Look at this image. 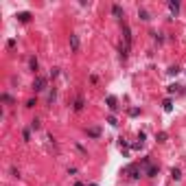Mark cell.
Listing matches in <instances>:
<instances>
[{
  "instance_id": "1",
  "label": "cell",
  "mask_w": 186,
  "mask_h": 186,
  "mask_svg": "<svg viewBox=\"0 0 186 186\" xmlns=\"http://www.w3.org/2000/svg\"><path fill=\"white\" fill-rule=\"evenodd\" d=\"M125 173H129V178H132V180H138V178H140V175H142L145 171L140 169V166H136V164H129L127 169H125Z\"/></svg>"
},
{
  "instance_id": "2",
  "label": "cell",
  "mask_w": 186,
  "mask_h": 186,
  "mask_svg": "<svg viewBox=\"0 0 186 186\" xmlns=\"http://www.w3.org/2000/svg\"><path fill=\"white\" fill-rule=\"evenodd\" d=\"M46 83H48V79H46V77H35V81H33V92H44L46 90Z\"/></svg>"
},
{
  "instance_id": "3",
  "label": "cell",
  "mask_w": 186,
  "mask_h": 186,
  "mask_svg": "<svg viewBox=\"0 0 186 186\" xmlns=\"http://www.w3.org/2000/svg\"><path fill=\"white\" fill-rule=\"evenodd\" d=\"M158 173H160V166H158V164H149L147 169H145V175H147V178H155Z\"/></svg>"
},
{
  "instance_id": "4",
  "label": "cell",
  "mask_w": 186,
  "mask_h": 186,
  "mask_svg": "<svg viewBox=\"0 0 186 186\" xmlns=\"http://www.w3.org/2000/svg\"><path fill=\"white\" fill-rule=\"evenodd\" d=\"M79 46H81L79 35H70V48H72V53H77V51H79Z\"/></svg>"
},
{
  "instance_id": "5",
  "label": "cell",
  "mask_w": 186,
  "mask_h": 186,
  "mask_svg": "<svg viewBox=\"0 0 186 186\" xmlns=\"http://www.w3.org/2000/svg\"><path fill=\"white\" fill-rule=\"evenodd\" d=\"M123 35H125V46L132 44V31H129V26L123 22Z\"/></svg>"
},
{
  "instance_id": "6",
  "label": "cell",
  "mask_w": 186,
  "mask_h": 186,
  "mask_svg": "<svg viewBox=\"0 0 186 186\" xmlns=\"http://www.w3.org/2000/svg\"><path fill=\"white\" fill-rule=\"evenodd\" d=\"M169 9H171L173 15H178L180 13V2H178V0H169Z\"/></svg>"
},
{
  "instance_id": "7",
  "label": "cell",
  "mask_w": 186,
  "mask_h": 186,
  "mask_svg": "<svg viewBox=\"0 0 186 186\" xmlns=\"http://www.w3.org/2000/svg\"><path fill=\"white\" fill-rule=\"evenodd\" d=\"M112 15H114V18H123V7H120V5H112Z\"/></svg>"
},
{
  "instance_id": "8",
  "label": "cell",
  "mask_w": 186,
  "mask_h": 186,
  "mask_svg": "<svg viewBox=\"0 0 186 186\" xmlns=\"http://www.w3.org/2000/svg\"><path fill=\"white\" fill-rule=\"evenodd\" d=\"M138 18H140V20H145V22H149V20H151V15H149V11H147V9H140V11H138Z\"/></svg>"
},
{
  "instance_id": "9",
  "label": "cell",
  "mask_w": 186,
  "mask_h": 186,
  "mask_svg": "<svg viewBox=\"0 0 186 186\" xmlns=\"http://www.w3.org/2000/svg\"><path fill=\"white\" fill-rule=\"evenodd\" d=\"M107 107H109L112 112H116V109H118V105H116V99H114V96H107Z\"/></svg>"
},
{
  "instance_id": "10",
  "label": "cell",
  "mask_w": 186,
  "mask_h": 186,
  "mask_svg": "<svg viewBox=\"0 0 186 186\" xmlns=\"http://www.w3.org/2000/svg\"><path fill=\"white\" fill-rule=\"evenodd\" d=\"M18 20H20V22H29V20H31V13H29V11L18 13Z\"/></svg>"
},
{
  "instance_id": "11",
  "label": "cell",
  "mask_w": 186,
  "mask_h": 186,
  "mask_svg": "<svg viewBox=\"0 0 186 186\" xmlns=\"http://www.w3.org/2000/svg\"><path fill=\"white\" fill-rule=\"evenodd\" d=\"M88 136L99 138V136H101V129H99V127H90V129H88Z\"/></svg>"
},
{
  "instance_id": "12",
  "label": "cell",
  "mask_w": 186,
  "mask_h": 186,
  "mask_svg": "<svg viewBox=\"0 0 186 186\" xmlns=\"http://www.w3.org/2000/svg\"><path fill=\"white\" fill-rule=\"evenodd\" d=\"M171 178H173L175 182H180V180H182V171H180V169H171Z\"/></svg>"
},
{
  "instance_id": "13",
  "label": "cell",
  "mask_w": 186,
  "mask_h": 186,
  "mask_svg": "<svg viewBox=\"0 0 186 186\" xmlns=\"http://www.w3.org/2000/svg\"><path fill=\"white\" fill-rule=\"evenodd\" d=\"M166 72H169V74H171V77H178V74L182 72V68H180V66H171V68H169V70H166Z\"/></svg>"
},
{
  "instance_id": "14",
  "label": "cell",
  "mask_w": 186,
  "mask_h": 186,
  "mask_svg": "<svg viewBox=\"0 0 186 186\" xmlns=\"http://www.w3.org/2000/svg\"><path fill=\"white\" fill-rule=\"evenodd\" d=\"M29 68H31L33 72H37V68H40V64H37V59H35V57H31V59H29Z\"/></svg>"
},
{
  "instance_id": "15",
  "label": "cell",
  "mask_w": 186,
  "mask_h": 186,
  "mask_svg": "<svg viewBox=\"0 0 186 186\" xmlns=\"http://www.w3.org/2000/svg\"><path fill=\"white\" fill-rule=\"evenodd\" d=\"M83 105H86V103H83V99L79 96L77 101H74V112H81V109H83Z\"/></svg>"
},
{
  "instance_id": "16",
  "label": "cell",
  "mask_w": 186,
  "mask_h": 186,
  "mask_svg": "<svg viewBox=\"0 0 186 186\" xmlns=\"http://www.w3.org/2000/svg\"><path fill=\"white\" fill-rule=\"evenodd\" d=\"M55 99H57V90L53 88V90L48 92V103H51V105H53V101H55Z\"/></svg>"
},
{
  "instance_id": "17",
  "label": "cell",
  "mask_w": 186,
  "mask_h": 186,
  "mask_svg": "<svg viewBox=\"0 0 186 186\" xmlns=\"http://www.w3.org/2000/svg\"><path fill=\"white\" fill-rule=\"evenodd\" d=\"M162 107H164V112H171V109H173V103H171V99H166L164 103H162Z\"/></svg>"
},
{
  "instance_id": "18",
  "label": "cell",
  "mask_w": 186,
  "mask_h": 186,
  "mask_svg": "<svg viewBox=\"0 0 186 186\" xmlns=\"http://www.w3.org/2000/svg\"><path fill=\"white\" fill-rule=\"evenodd\" d=\"M178 88H180V86H178V83H171V86H169V88H166V90H169V94H173V92H178Z\"/></svg>"
},
{
  "instance_id": "19",
  "label": "cell",
  "mask_w": 186,
  "mask_h": 186,
  "mask_svg": "<svg viewBox=\"0 0 186 186\" xmlns=\"http://www.w3.org/2000/svg\"><path fill=\"white\" fill-rule=\"evenodd\" d=\"M2 101H5V103H13V96H11V94H7V92H5V94H2Z\"/></svg>"
},
{
  "instance_id": "20",
  "label": "cell",
  "mask_w": 186,
  "mask_h": 186,
  "mask_svg": "<svg viewBox=\"0 0 186 186\" xmlns=\"http://www.w3.org/2000/svg\"><path fill=\"white\" fill-rule=\"evenodd\" d=\"M40 127H42V123H40L37 118H35V120H31V129H40Z\"/></svg>"
},
{
  "instance_id": "21",
  "label": "cell",
  "mask_w": 186,
  "mask_h": 186,
  "mask_svg": "<svg viewBox=\"0 0 186 186\" xmlns=\"http://www.w3.org/2000/svg\"><path fill=\"white\" fill-rule=\"evenodd\" d=\"M155 140H160V142H164V140H166V134H164V132H160V134L155 136Z\"/></svg>"
},
{
  "instance_id": "22",
  "label": "cell",
  "mask_w": 186,
  "mask_h": 186,
  "mask_svg": "<svg viewBox=\"0 0 186 186\" xmlns=\"http://www.w3.org/2000/svg\"><path fill=\"white\" fill-rule=\"evenodd\" d=\"M22 136H24V140H29V138H31V127H29V129H24Z\"/></svg>"
},
{
  "instance_id": "23",
  "label": "cell",
  "mask_w": 186,
  "mask_h": 186,
  "mask_svg": "<svg viewBox=\"0 0 186 186\" xmlns=\"http://www.w3.org/2000/svg\"><path fill=\"white\" fill-rule=\"evenodd\" d=\"M55 77H59V68H53L51 70V79H55Z\"/></svg>"
},
{
  "instance_id": "24",
  "label": "cell",
  "mask_w": 186,
  "mask_h": 186,
  "mask_svg": "<svg viewBox=\"0 0 186 186\" xmlns=\"http://www.w3.org/2000/svg\"><path fill=\"white\" fill-rule=\"evenodd\" d=\"M118 147H120V149L127 147V140H125V138H118Z\"/></svg>"
},
{
  "instance_id": "25",
  "label": "cell",
  "mask_w": 186,
  "mask_h": 186,
  "mask_svg": "<svg viewBox=\"0 0 186 186\" xmlns=\"http://www.w3.org/2000/svg\"><path fill=\"white\" fill-rule=\"evenodd\" d=\"M107 123H109L112 127H116V125H118V123H116V118H114V116H109V118H107Z\"/></svg>"
},
{
  "instance_id": "26",
  "label": "cell",
  "mask_w": 186,
  "mask_h": 186,
  "mask_svg": "<svg viewBox=\"0 0 186 186\" xmlns=\"http://www.w3.org/2000/svg\"><path fill=\"white\" fill-rule=\"evenodd\" d=\"M138 112H140L138 107H132V109H129V116H138Z\"/></svg>"
}]
</instances>
